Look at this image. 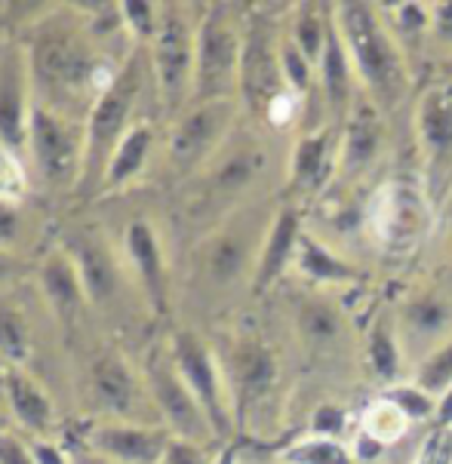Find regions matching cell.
Returning <instances> with one entry per match:
<instances>
[{"label": "cell", "instance_id": "obj_1", "mask_svg": "<svg viewBox=\"0 0 452 464\" xmlns=\"http://www.w3.org/2000/svg\"><path fill=\"white\" fill-rule=\"evenodd\" d=\"M34 105L84 121L114 83L123 62L111 53L77 6H55L31 22L22 37Z\"/></svg>", "mask_w": 452, "mask_h": 464}, {"label": "cell", "instance_id": "obj_2", "mask_svg": "<svg viewBox=\"0 0 452 464\" xmlns=\"http://www.w3.org/2000/svg\"><path fill=\"white\" fill-rule=\"evenodd\" d=\"M332 19L342 37L348 56H351L357 83L378 108L398 111L409 96V56L388 28L382 6L363 4V0H348V4H332Z\"/></svg>", "mask_w": 452, "mask_h": 464}, {"label": "cell", "instance_id": "obj_3", "mask_svg": "<svg viewBox=\"0 0 452 464\" xmlns=\"http://www.w3.org/2000/svg\"><path fill=\"white\" fill-rule=\"evenodd\" d=\"M145 92L157 96L154 68H151L148 46H136L126 56L114 83L102 92V99L93 105L90 117H86V157L81 185L74 191L77 198H96L102 191V179H105V169L117 151V145L139 123L136 111L142 108Z\"/></svg>", "mask_w": 452, "mask_h": 464}, {"label": "cell", "instance_id": "obj_4", "mask_svg": "<svg viewBox=\"0 0 452 464\" xmlns=\"http://www.w3.org/2000/svg\"><path fill=\"white\" fill-rule=\"evenodd\" d=\"M247 19L234 4H206L197 15L194 102L237 99Z\"/></svg>", "mask_w": 452, "mask_h": 464}, {"label": "cell", "instance_id": "obj_5", "mask_svg": "<svg viewBox=\"0 0 452 464\" xmlns=\"http://www.w3.org/2000/svg\"><path fill=\"white\" fill-rule=\"evenodd\" d=\"M154 68L157 102L166 117H179L194 99V56H197V19L192 6L163 4L161 28L148 46Z\"/></svg>", "mask_w": 452, "mask_h": 464}, {"label": "cell", "instance_id": "obj_6", "mask_svg": "<svg viewBox=\"0 0 452 464\" xmlns=\"http://www.w3.org/2000/svg\"><path fill=\"white\" fill-rule=\"evenodd\" d=\"M166 348H170V357L176 363L179 375L185 379L188 391L201 403L216 440L221 446L231 443L237 424H234L231 394H228V379H225V369H221L219 353L194 329H172V335L166 338Z\"/></svg>", "mask_w": 452, "mask_h": 464}, {"label": "cell", "instance_id": "obj_7", "mask_svg": "<svg viewBox=\"0 0 452 464\" xmlns=\"http://www.w3.org/2000/svg\"><path fill=\"white\" fill-rule=\"evenodd\" d=\"M86 157V123L34 105L28 127V160L53 191H77Z\"/></svg>", "mask_w": 452, "mask_h": 464}, {"label": "cell", "instance_id": "obj_8", "mask_svg": "<svg viewBox=\"0 0 452 464\" xmlns=\"http://www.w3.org/2000/svg\"><path fill=\"white\" fill-rule=\"evenodd\" d=\"M237 99L194 102L176 117L166 139V160L176 176H192L216 157L231 139Z\"/></svg>", "mask_w": 452, "mask_h": 464}, {"label": "cell", "instance_id": "obj_9", "mask_svg": "<svg viewBox=\"0 0 452 464\" xmlns=\"http://www.w3.org/2000/svg\"><path fill=\"white\" fill-rule=\"evenodd\" d=\"M142 379L148 384V394L154 400V409H157V415H161L163 428L170 430L172 437L194 440V443H203V446L219 443L210 421H206L201 403L194 400L185 379L179 375L176 363H172L166 344H154V348L145 353Z\"/></svg>", "mask_w": 452, "mask_h": 464}, {"label": "cell", "instance_id": "obj_10", "mask_svg": "<svg viewBox=\"0 0 452 464\" xmlns=\"http://www.w3.org/2000/svg\"><path fill=\"white\" fill-rule=\"evenodd\" d=\"M369 227L378 246L388 253H409L422 237H427L434 225L431 216V194L422 185L412 182H388L378 188L369 207Z\"/></svg>", "mask_w": 452, "mask_h": 464}, {"label": "cell", "instance_id": "obj_11", "mask_svg": "<svg viewBox=\"0 0 452 464\" xmlns=\"http://www.w3.org/2000/svg\"><path fill=\"white\" fill-rule=\"evenodd\" d=\"M228 394H231L234 424L247 428L250 415H256L280 384V360L271 344L259 335H241L228 348L225 363Z\"/></svg>", "mask_w": 452, "mask_h": 464}, {"label": "cell", "instance_id": "obj_12", "mask_svg": "<svg viewBox=\"0 0 452 464\" xmlns=\"http://www.w3.org/2000/svg\"><path fill=\"white\" fill-rule=\"evenodd\" d=\"M280 37L274 25L261 15H250L243 34L241 62V99L250 114L268 117L280 99L292 96L280 71Z\"/></svg>", "mask_w": 452, "mask_h": 464}, {"label": "cell", "instance_id": "obj_13", "mask_svg": "<svg viewBox=\"0 0 452 464\" xmlns=\"http://www.w3.org/2000/svg\"><path fill=\"white\" fill-rule=\"evenodd\" d=\"M90 397L105 421L148 424L142 412H157L142 372L130 366L121 351H105L90 366Z\"/></svg>", "mask_w": 452, "mask_h": 464}, {"label": "cell", "instance_id": "obj_14", "mask_svg": "<svg viewBox=\"0 0 452 464\" xmlns=\"http://www.w3.org/2000/svg\"><path fill=\"white\" fill-rule=\"evenodd\" d=\"M412 127L425 163V191L440 194L452 169V86L434 81L416 99Z\"/></svg>", "mask_w": 452, "mask_h": 464}, {"label": "cell", "instance_id": "obj_15", "mask_svg": "<svg viewBox=\"0 0 452 464\" xmlns=\"http://www.w3.org/2000/svg\"><path fill=\"white\" fill-rule=\"evenodd\" d=\"M34 111V90H31L28 56L22 41L0 44V148L25 157L28 127Z\"/></svg>", "mask_w": 452, "mask_h": 464}, {"label": "cell", "instance_id": "obj_16", "mask_svg": "<svg viewBox=\"0 0 452 464\" xmlns=\"http://www.w3.org/2000/svg\"><path fill=\"white\" fill-rule=\"evenodd\" d=\"M339 145H342V136L336 123L308 130L296 139L287 163L290 203L314 198L332 182V176H339Z\"/></svg>", "mask_w": 452, "mask_h": 464}, {"label": "cell", "instance_id": "obj_17", "mask_svg": "<svg viewBox=\"0 0 452 464\" xmlns=\"http://www.w3.org/2000/svg\"><path fill=\"white\" fill-rule=\"evenodd\" d=\"M170 440L163 424L96 421L86 428L84 446L114 464H161Z\"/></svg>", "mask_w": 452, "mask_h": 464}, {"label": "cell", "instance_id": "obj_18", "mask_svg": "<svg viewBox=\"0 0 452 464\" xmlns=\"http://www.w3.org/2000/svg\"><path fill=\"white\" fill-rule=\"evenodd\" d=\"M265 231H252L250 222H228L221 225L212 237L203 240L201 246V274L210 286H234L243 274L256 271L259 246L265 240Z\"/></svg>", "mask_w": 452, "mask_h": 464}, {"label": "cell", "instance_id": "obj_19", "mask_svg": "<svg viewBox=\"0 0 452 464\" xmlns=\"http://www.w3.org/2000/svg\"><path fill=\"white\" fill-rule=\"evenodd\" d=\"M339 136H342V145H339V176L345 179L363 176L385 151V141H388L385 111L360 90L351 111H348L342 127H339Z\"/></svg>", "mask_w": 452, "mask_h": 464}, {"label": "cell", "instance_id": "obj_20", "mask_svg": "<svg viewBox=\"0 0 452 464\" xmlns=\"http://www.w3.org/2000/svg\"><path fill=\"white\" fill-rule=\"evenodd\" d=\"M265 169V151L256 139L241 136V141H225V148L206 163L203 172V207H221V203L241 198Z\"/></svg>", "mask_w": 452, "mask_h": 464}, {"label": "cell", "instance_id": "obj_21", "mask_svg": "<svg viewBox=\"0 0 452 464\" xmlns=\"http://www.w3.org/2000/svg\"><path fill=\"white\" fill-rule=\"evenodd\" d=\"M123 249L145 293L148 308L154 311V317H166L170 314V267H166L157 227L148 218H133L123 231Z\"/></svg>", "mask_w": 452, "mask_h": 464}, {"label": "cell", "instance_id": "obj_22", "mask_svg": "<svg viewBox=\"0 0 452 464\" xmlns=\"http://www.w3.org/2000/svg\"><path fill=\"white\" fill-rule=\"evenodd\" d=\"M305 234V216H301L299 203H283L271 216L265 231V240L259 246L256 271H252V295H265L283 274L290 271L299 253V240Z\"/></svg>", "mask_w": 452, "mask_h": 464}, {"label": "cell", "instance_id": "obj_23", "mask_svg": "<svg viewBox=\"0 0 452 464\" xmlns=\"http://www.w3.org/2000/svg\"><path fill=\"white\" fill-rule=\"evenodd\" d=\"M59 246L65 249L68 258L77 267V274H81L90 304H105L117 295L121 274H117L114 253H111L108 240L102 237L96 227H77V231L65 234V240Z\"/></svg>", "mask_w": 452, "mask_h": 464}, {"label": "cell", "instance_id": "obj_24", "mask_svg": "<svg viewBox=\"0 0 452 464\" xmlns=\"http://www.w3.org/2000/svg\"><path fill=\"white\" fill-rule=\"evenodd\" d=\"M37 283H41V293L46 298V308L55 317V324L62 329H74L81 324L84 311L90 308V298L81 283L74 262L62 246L50 249L41 265H37Z\"/></svg>", "mask_w": 452, "mask_h": 464}, {"label": "cell", "instance_id": "obj_25", "mask_svg": "<svg viewBox=\"0 0 452 464\" xmlns=\"http://www.w3.org/2000/svg\"><path fill=\"white\" fill-rule=\"evenodd\" d=\"M394 320H398L403 348L407 344H422V348L434 351L440 342H447L452 335V298L447 293H440L437 286L416 289L400 304Z\"/></svg>", "mask_w": 452, "mask_h": 464}, {"label": "cell", "instance_id": "obj_26", "mask_svg": "<svg viewBox=\"0 0 452 464\" xmlns=\"http://www.w3.org/2000/svg\"><path fill=\"white\" fill-rule=\"evenodd\" d=\"M317 90H320L323 105H327L332 123L342 127V121L348 117V111H351L357 92H360V83H357L351 56H348L342 37H339V31H336V19H332L323 56L317 62Z\"/></svg>", "mask_w": 452, "mask_h": 464}, {"label": "cell", "instance_id": "obj_27", "mask_svg": "<svg viewBox=\"0 0 452 464\" xmlns=\"http://www.w3.org/2000/svg\"><path fill=\"white\" fill-rule=\"evenodd\" d=\"M13 419L22 430H28L34 440H46L55 430V406L50 394L37 384L22 366H6L4 394Z\"/></svg>", "mask_w": 452, "mask_h": 464}, {"label": "cell", "instance_id": "obj_28", "mask_svg": "<svg viewBox=\"0 0 452 464\" xmlns=\"http://www.w3.org/2000/svg\"><path fill=\"white\" fill-rule=\"evenodd\" d=\"M292 267L305 277L311 286H357V283H363L367 274L357 267L351 258L339 256L336 249L327 246L317 234L305 231L299 240V253H296V262Z\"/></svg>", "mask_w": 452, "mask_h": 464}, {"label": "cell", "instance_id": "obj_29", "mask_svg": "<svg viewBox=\"0 0 452 464\" xmlns=\"http://www.w3.org/2000/svg\"><path fill=\"white\" fill-rule=\"evenodd\" d=\"M363 360L372 379H378L385 388L400 382L403 360H407V348L400 342L398 320L394 317H376L369 326L367 338H363Z\"/></svg>", "mask_w": 452, "mask_h": 464}, {"label": "cell", "instance_id": "obj_30", "mask_svg": "<svg viewBox=\"0 0 452 464\" xmlns=\"http://www.w3.org/2000/svg\"><path fill=\"white\" fill-rule=\"evenodd\" d=\"M151 151H154V127H151V121H139L136 127L126 132L121 145H117V151L105 169V179H102L99 194L121 191V188L136 182L148 167Z\"/></svg>", "mask_w": 452, "mask_h": 464}, {"label": "cell", "instance_id": "obj_31", "mask_svg": "<svg viewBox=\"0 0 452 464\" xmlns=\"http://www.w3.org/2000/svg\"><path fill=\"white\" fill-rule=\"evenodd\" d=\"M296 329L305 344L327 348V344H336L345 335V317L329 298L308 295L296 308Z\"/></svg>", "mask_w": 452, "mask_h": 464}, {"label": "cell", "instance_id": "obj_32", "mask_svg": "<svg viewBox=\"0 0 452 464\" xmlns=\"http://www.w3.org/2000/svg\"><path fill=\"white\" fill-rule=\"evenodd\" d=\"M332 28V4H296L292 6V19H290V41L311 59V65L317 68V62L323 56V46H327Z\"/></svg>", "mask_w": 452, "mask_h": 464}, {"label": "cell", "instance_id": "obj_33", "mask_svg": "<svg viewBox=\"0 0 452 464\" xmlns=\"http://www.w3.org/2000/svg\"><path fill=\"white\" fill-rule=\"evenodd\" d=\"M277 464H360L354 459L351 443L332 437H301L277 450Z\"/></svg>", "mask_w": 452, "mask_h": 464}, {"label": "cell", "instance_id": "obj_34", "mask_svg": "<svg viewBox=\"0 0 452 464\" xmlns=\"http://www.w3.org/2000/svg\"><path fill=\"white\" fill-rule=\"evenodd\" d=\"M31 353L28 317L10 295H0V363L22 366Z\"/></svg>", "mask_w": 452, "mask_h": 464}, {"label": "cell", "instance_id": "obj_35", "mask_svg": "<svg viewBox=\"0 0 452 464\" xmlns=\"http://www.w3.org/2000/svg\"><path fill=\"white\" fill-rule=\"evenodd\" d=\"M388 28L394 31V37L407 50L416 46L418 41L431 37V4H418V0H403V4H378Z\"/></svg>", "mask_w": 452, "mask_h": 464}, {"label": "cell", "instance_id": "obj_36", "mask_svg": "<svg viewBox=\"0 0 452 464\" xmlns=\"http://www.w3.org/2000/svg\"><path fill=\"white\" fill-rule=\"evenodd\" d=\"M382 397L391 403L409 424H425L437 419V403L440 400L427 394L422 384L416 382H398L391 388H382Z\"/></svg>", "mask_w": 452, "mask_h": 464}, {"label": "cell", "instance_id": "obj_37", "mask_svg": "<svg viewBox=\"0 0 452 464\" xmlns=\"http://www.w3.org/2000/svg\"><path fill=\"white\" fill-rule=\"evenodd\" d=\"M412 428V424L403 419V415L394 409L388 400L378 394L372 403L363 409L360 415V430L363 434H369L372 440H378V443H394V440H400L407 430Z\"/></svg>", "mask_w": 452, "mask_h": 464}, {"label": "cell", "instance_id": "obj_38", "mask_svg": "<svg viewBox=\"0 0 452 464\" xmlns=\"http://www.w3.org/2000/svg\"><path fill=\"white\" fill-rule=\"evenodd\" d=\"M280 71H283V81H287V90L296 99L305 102L314 92L317 68L311 65V59H308L305 53L290 41V34L280 37Z\"/></svg>", "mask_w": 452, "mask_h": 464}, {"label": "cell", "instance_id": "obj_39", "mask_svg": "<svg viewBox=\"0 0 452 464\" xmlns=\"http://www.w3.org/2000/svg\"><path fill=\"white\" fill-rule=\"evenodd\" d=\"M416 384H422L427 394L443 397L452 388V335L440 342L434 351H427L416 366Z\"/></svg>", "mask_w": 452, "mask_h": 464}, {"label": "cell", "instance_id": "obj_40", "mask_svg": "<svg viewBox=\"0 0 452 464\" xmlns=\"http://www.w3.org/2000/svg\"><path fill=\"white\" fill-rule=\"evenodd\" d=\"M121 13H123V25L130 31L133 41L139 46H151L157 28H161L163 4H151V0H123Z\"/></svg>", "mask_w": 452, "mask_h": 464}, {"label": "cell", "instance_id": "obj_41", "mask_svg": "<svg viewBox=\"0 0 452 464\" xmlns=\"http://www.w3.org/2000/svg\"><path fill=\"white\" fill-rule=\"evenodd\" d=\"M28 191V172L19 154L0 148V200L22 203Z\"/></svg>", "mask_w": 452, "mask_h": 464}, {"label": "cell", "instance_id": "obj_42", "mask_svg": "<svg viewBox=\"0 0 452 464\" xmlns=\"http://www.w3.org/2000/svg\"><path fill=\"white\" fill-rule=\"evenodd\" d=\"M348 424H351V419H348V409L345 406H339V403H320L311 412V424H308V434L345 440Z\"/></svg>", "mask_w": 452, "mask_h": 464}, {"label": "cell", "instance_id": "obj_43", "mask_svg": "<svg viewBox=\"0 0 452 464\" xmlns=\"http://www.w3.org/2000/svg\"><path fill=\"white\" fill-rule=\"evenodd\" d=\"M219 452H212L210 446L194 443V440H182L172 437L170 446H166V455L161 464H212Z\"/></svg>", "mask_w": 452, "mask_h": 464}, {"label": "cell", "instance_id": "obj_44", "mask_svg": "<svg viewBox=\"0 0 452 464\" xmlns=\"http://www.w3.org/2000/svg\"><path fill=\"white\" fill-rule=\"evenodd\" d=\"M412 464H452V430L431 428V434H427Z\"/></svg>", "mask_w": 452, "mask_h": 464}, {"label": "cell", "instance_id": "obj_45", "mask_svg": "<svg viewBox=\"0 0 452 464\" xmlns=\"http://www.w3.org/2000/svg\"><path fill=\"white\" fill-rule=\"evenodd\" d=\"M22 234H25V209H22V203L0 200V246L15 249Z\"/></svg>", "mask_w": 452, "mask_h": 464}, {"label": "cell", "instance_id": "obj_46", "mask_svg": "<svg viewBox=\"0 0 452 464\" xmlns=\"http://www.w3.org/2000/svg\"><path fill=\"white\" fill-rule=\"evenodd\" d=\"M34 271L31 262H25L15 249H4L0 246V295H6L19 280H25L28 274Z\"/></svg>", "mask_w": 452, "mask_h": 464}, {"label": "cell", "instance_id": "obj_47", "mask_svg": "<svg viewBox=\"0 0 452 464\" xmlns=\"http://www.w3.org/2000/svg\"><path fill=\"white\" fill-rule=\"evenodd\" d=\"M431 41L452 53V0H437L431 4Z\"/></svg>", "mask_w": 452, "mask_h": 464}, {"label": "cell", "instance_id": "obj_48", "mask_svg": "<svg viewBox=\"0 0 452 464\" xmlns=\"http://www.w3.org/2000/svg\"><path fill=\"white\" fill-rule=\"evenodd\" d=\"M0 464H37L31 455L28 440H22L13 430H0Z\"/></svg>", "mask_w": 452, "mask_h": 464}, {"label": "cell", "instance_id": "obj_49", "mask_svg": "<svg viewBox=\"0 0 452 464\" xmlns=\"http://www.w3.org/2000/svg\"><path fill=\"white\" fill-rule=\"evenodd\" d=\"M28 446L37 464H71V455L53 440H28Z\"/></svg>", "mask_w": 452, "mask_h": 464}, {"label": "cell", "instance_id": "obj_50", "mask_svg": "<svg viewBox=\"0 0 452 464\" xmlns=\"http://www.w3.org/2000/svg\"><path fill=\"white\" fill-rule=\"evenodd\" d=\"M351 450H354V459H357V461L367 464V461H376L378 455L385 452V443H378V440H372L369 434H363V430H357V437H354Z\"/></svg>", "mask_w": 452, "mask_h": 464}, {"label": "cell", "instance_id": "obj_51", "mask_svg": "<svg viewBox=\"0 0 452 464\" xmlns=\"http://www.w3.org/2000/svg\"><path fill=\"white\" fill-rule=\"evenodd\" d=\"M434 428H449V430H452V388L440 397V403H437V419H434Z\"/></svg>", "mask_w": 452, "mask_h": 464}, {"label": "cell", "instance_id": "obj_52", "mask_svg": "<svg viewBox=\"0 0 452 464\" xmlns=\"http://www.w3.org/2000/svg\"><path fill=\"white\" fill-rule=\"evenodd\" d=\"M68 455H71V464H114L96 452H90L86 446H74V450H68Z\"/></svg>", "mask_w": 452, "mask_h": 464}, {"label": "cell", "instance_id": "obj_53", "mask_svg": "<svg viewBox=\"0 0 452 464\" xmlns=\"http://www.w3.org/2000/svg\"><path fill=\"white\" fill-rule=\"evenodd\" d=\"M212 464H241V446L234 443H225V446H219V455H216V461Z\"/></svg>", "mask_w": 452, "mask_h": 464}, {"label": "cell", "instance_id": "obj_54", "mask_svg": "<svg viewBox=\"0 0 452 464\" xmlns=\"http://www.w3.org/2000/svg\"><path fill=\"white\" fill-rule=\"evenodd\" d=\"M443 234H447V240H452V194L443 200Z\"/></svg>", "mask_w": 452, "mask_h": 464}, {"label": "cell", "instance_id": "obj_55", "mask_svg": "<svg viewBox=\"0 0 452 464\" xmlns=\"http://www.w3.org/2000/svg\"><path fill=\"white\" fill-rule=\"evenodd\" d=\"M440 81L452 86V53H449L447 59H443V68H440Z\"/></svg>", "mask_w": 452, "mask_h": 464}]
</instances>
